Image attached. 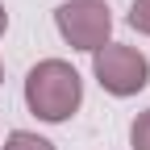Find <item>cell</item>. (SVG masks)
Segmentation results:
<instances>
[{
    "label": "cell",
    "mask_w": 150,
    "mask_h": 150,
    "mask_svg": "<svg viewBox=\"0 0 150 150\" xmlns=\"http://www.w3.org/2000/svg\"><path fill=\"white\" fill-rule=\"evenodd\" d=\"M8 29V13H4V4H0V33Z\"/></svg>",
    "instance_id": "52a82bcc"
},
{
    "label": "cell",
    "mask_w": 150,
    "mask_h": 150,
    "mask_svg": "<svg viewBox=\"0 0 150 150\" xmlns=\"http://www.w3.org/2000/svg\"><path fill=\"white\" fill-rule=\"evenodd\" d=\"M4 150H54V142L29 134V129H13V134L4 138Z\"/></svg>",
    "instance_id": "277c9868"
},
{
    "label": "cell",
    "mask_w": 150,
    "mask_h": 150,
    "mask_svg": "<svg viewBox=\"0 0 150 150\" xmlns=\"http://www.w3.org/2000/svg\"><path fill=\"white\" fill-rule=\"evenodd\" d=\"M129 25L150 38V0H134V4H129Z\"/></svg>",
    "instance_id": "8992f818"
},
{
    "label": "cell",
    "mask_w": 150,
    "mask_h": 150,
    "mask_svg": "<svg viewBox=\"0 0 150 150\" xmlns=\"http://www.w3.org/2000/svg\"><path fill=\"white\" fill-rule=\"evenodd\" d=\"M54 25H59L63 42H67L71 50L96 54L100 46H108L112 13H108L104 0H67V4L54 8Z\"/></svg>",
    "instance_id": "3957f363"
},
{
    "label": "cell",
    "mask_w": 150,
    "mask_h": 150,
    "mask_svg": "<svg viewBox=\"0 0 150 150\" xmlns=\"http://www.w3.org/2000/svg\"><path fill=\"white\" fill-rule=\"evenodd\" d=\"M25 104L38 121L59 125L83 104V79L67 59H42L25 75Z\"/></svg>",
    "instance_id": "6da1fadb"
},
{
    "label": "cell",
    "mask_w": 150,
    "mask_h": 150,
    "mask_svg": "<svg viewBox=\"0 0 150 150\" xmlns=\"http://www.w3.org/2000/svg\"><path fill=\"white\" fill-rule=\"evenodd\" d=\"M92 75L100 79V88L108 96H138L150 83V59L138 46L125 42H108L92 54Z\"/></svg>",
    "instance_id": "7a4b0ae2"
},
{
    "label": "cell",
    "mask_w": 150,
    "mask_h": 150,
    "mask_svg": "<svg viewBox=\"0 0 150 150\" xmlns=\"http://www.w3.org/2000/svg\"><path fill=\"white\" fill-rule=\"evenodd\" d=\"M129 146L134 150H150V108L134 117V125H129Z\"/></svg>",
    "instance_id": "5b68a950"
}]
</instances>
